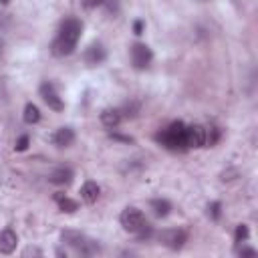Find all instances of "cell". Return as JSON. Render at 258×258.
Returning <instances> with one entry per match:
<instances>
[{"mask_svg":"<svg viewBox=\"0 0 258 258\" xmlns=\"http://www.w3.org/2000/svg\"><path fill=\"white\" fill-rule=\"evenodd\" d=\"M81 31H83V27H81V23L77 19L65 21L63 27H61V31H59V35H57V39L51 45L53 55L55 57H67V55H71L77 49Z\"/></svg>","mask_w":258,"mask_h":258,"instance_id":"cell-1","label":"cell"},{"mask_svg":"<svg viewBox=\"0 0 258 258\" xmlns=\"http://www.w3.org/2000/svg\"><path fill=\"white\" fill-rule=\"evenodd\" d=\"M61 240H63L67 246H71L75 252H79L81 256H95V254L99 252V244H97L95 240H91V238H87L85 234L75 232V230H65V232L61 234Z\"/></svg>","mask_w":258,"mask_h":258,"instance_id":"cell-2","label":"cell"},{"mask_svg":"<svg viewBox=\"0 0 258 258\" xmlns=\"http://www.w3.org/2000/svg\"><path fill=\"white\" fill-rule=\"evenodd\" d=\"M158 142L162 146H166L168 150H188L186 146V125L182 121L172 123L168 129L158 136Z\"/></svg>","mask_w":258,"mask_h":258,"instance_id":"cell-3","label":"cell"},{"mask_svg":"<svg viewBox=\"0 0 258 258\" xmlns=\"http://www.w3.org/2000/svg\"><path fill=\"white\" fill-rule=\"evenodd\" d=\"M119 220H121V226H123L127 232H132V234H138L140 230H144V228L148 226V220H146L144 212L138 210V208H125V210L121 212Z\"/></svg>","mask_w":258,"mask_h":258,"instance_id":"cell-4","label":"cell"},{"mask_svg":"<svg viewBox=\"0 0 258 258\" xmlns=\"http://www.w3.org/2000/svg\"><path fill=\"white\" fill-rule=\"evenodd\" d=\"M158 240L164 244V246H168V248H172V250H178V248H182L184 244H186V240H188V232L186 230H164V232H160L158 234Z\"/></svg>","mask_w":258,"mask_h":258,"instance_id":"cell-5","label":"cell"},{"mask_svg":"<svg viewBox=\"0 0 258 258\" xmlns=\"http://www.w3.org/2000/svg\"><path fill=\"white\" fill-rule=\"evenodd\" d=\"M152 59H154V53H152V49H150L148 45L138 43V45L132 47V63H134L136 69H146V67H150Z\"/></svg>","mask_w":258,"mask_h":258,"instance_id":"cell-6","label":"cell"},{"mask_svg":"<svg viewBox=\"0 0 258 258\" xmlns=\"http://www.w3.org/2000/svg\"><path fill=\"white\" fill-rule=\"evenodd\" d=\"M186 146L188 148H206V125L186 127Z\"/></svg>","mask_w":258,"mask_h":258,"instance_id":"cell-7","label":"cell"},{"mask_svg":"<svg viewBox=\"0 0 258 258\" xmlns=\"http://www.w3.org/2000/svg\"><path fill=\"white\" fill-rule=\"evenodd\" d=\"M41 97H43V101H45L53 111H63V109H65L63 99L59 97L55 85H51V83H43V85H41Z\"/></svg>","mask_w":258,"mask_h":258,"instance_id":"cell-8","label":"cell"},{"mask_svg":"<svg viewBox=\"0 0 258 258\" xmlns=\"http://www.w3.org/2000/svg\"><path fill=\"white\" fill-rule=\"evenodd\" d=\"M17 244H19V236L15 230L7 228L0 232V252L3 254H13L17 250Z\"/></svg>","mask_w":258,"mask_h":258,"instance_id":"cell-9","label":"cell"},{"mask_svg":"<svg viewBox=\"0 0 258 258\" xmlns=\"http://www.w3.org/2000/svg\"><path fill=\"white\" fill-rule=\"evenodd\" d=\"M73 142H75V132L71 127H61L53 136V144L57 148H69V146H73Z\"/></svg>","mask_w":258,"mask_h":258,"instance_id":"cell-10","label":"cell"},{"mask_svg":"<svg viewBox=\"0 0 258 258\" xmlns=\"http://www.w3.org/2000/svg\"><path fill=\"white\" fill-rule=\"evenodd\" d=\"M105 57H107V53H105V49H103L101 45H91V47L85 51V61H87L89 65H99V63L105 61Z\"/></svg>","mask_w":258,"mask_h":258,"instance_id":"cell-11","label":"cell"},{"mask_svg":"<svg viewBox=\"0 0 258 258\" xmlns=\"http://www.w3.org/2000/svg\"><path fill=\"white\" fill-rule=\"evenodd\" d=\"M99 192L101 190H99V186L95 182H85L81 186V198H83L85 204H95L97 198H99Z\"/></svg>","mask_w":258,"mask_h":258,"instance_id":"cell-12","label":"cell"},{"mask_svg":"<svg viewBox=\"0 0 258 258\" xmlns=\"http://www.w3.org/2000/svg\"><path fill=\"white\" fill-rule=\"evenodd\" d=\"M121 111H117V109H105L103 113H101V123L105 125V127H109V129H113V127H117L119 123H121Z\"/></svg>","mask_w":258,"mask_h":258,"instance_id":"cell-13","label":"cell"},{"mask_svg":"<svg viewBox=\"0 0 258 258\" xmlns=\"http://www.w3.org/2000/svg\"><path fill=\"white\" fill-rule=\"evenodd\" d=\"M49 180H51L53 184H57V186L71 184V180H73V170H69V168H59V170H55V172L49 176Z\"/></svg>","mask_w":258,"mask_h":258,"instance_id":"cell-14","label":"cell"},{"mask_svg":"<svg viewBox=\"0 0 258 258\" xmlns=\"http://www.w3.org/2000/svg\"><path fill=\"white\" fill-rule=\"evenodd\" d=\"M150 206H152L154 214H156V216H160V218L168 216V214H170V210H172V204H170L168 200H162V198L152 200V202H150Z\"/></svg>","mask_w":258,"mask_h":258,"instance_id":"cell-15","label":"cell"},{"mask_svg":"<svg viewBox=\"0 0 258 258\" xmlns=\"http://www.w3.org/2000/svg\"><path fill=\"white\" fill-rule=\"evenodd\" d=\"M55 202L59 204V208H61L63 212H77V210H79V204H77L75 200L63 196V194H57V196H55Z\"/></svg>","mask_w":258,"mask_h":258,"instance_id":"cell-16","label":"cell"},{"mask_svg":"<svg viewBox=\"0 0 258 258\" xmlns=\"http://www.w3.org/2000/svg\"><path fill=\"white\" fill-rule=\"evenodd\" d=\"M25 121H27V123H31V125L41 121V111H39V107H37V105L29 103V105L25 107Z\"/></svg>","mask_w":258,"mask_h":258,"instance_id":"cell-17","label":"cell"},{"mask_svg":"<svg viewBox=\"0 0 258 258\" xmlns=\"http://www.w3.org/2000/svg\"><path fill=\"white\" fill-rule=\"evenodd\" d=\"M248 236H250L248 226H246V224H240V226L236 228V242H244V240H248Z\"/></svg>","mask_w":258,"mask_h":258,"instance_id":"cell-18","label":"cell"},{"mask_svg":"<svg viewBox=\"0 0 258 258\" xmlns=\"http://www.w3.org/2000/svg\"><path fill=\"white\" fill-rule=\"evenodd\" d=\"M103 3H105V0H81V5H83V9H87V11H93V9L101 7Z\"/></svg>","mask_w":258,"mask_h":258,"instance_id":"cell-19","label":"cell"},{"mask_svg":"<svg viewBox=\"0 0 258 258\" xmlns=\"http://www.w3.org/2000/svg\"><path fill=\"white\" fill-rule=\"evenodd\" d=\"M208 214H210L214 220H218V218H220V204H218V202H214L212 206H208Z\"/></svg>","mask_w":258,"mask_h":258,"instance_id":"cell-20","label":"cell"},{"mask_svg":"<svg viewBox=\"0 0 258 258\" xmlns=\"http://www.w3.org/2000/svg\"><path fill=\"white\" fill-rule=\"evenodd\" d=\"M111 140H115V142H123V144H134V138H129V136H121V134H111Z\"/></svg>","mask_w":258,"mask_h":258,"instance_id":"cell-21","label":"cell"},{"mask_svg":"<svg viewBox=\"0 0 258 258\" xmlns=\"http://www.w3.org/2000/svg\"><path fill=\"white\" fill-rule=\"evenodd\" d=\"M29 148V136H23L19 142H17V152H25Z\"/></svg>","mask_w":258,"mask_h":258,"instance_id":"cell-22","label":"cell"},{"mask_svg":"<svg viewBox=\"0 0 258 258\" xmlns=\"http://www.w3.org/2000/svg\"><path fill=\"white\" fill-rule=\"evenodd\" d=\"M254 254H256L254 248H242V250H240V256H254Z\"/></svg>","mask_w":258,"mask_h":258,"instance_id":"cell-23","label":"cell"},{"mask_svg":"<svg viewBox=\"0 0 258 258\" xmlns=\"http://www.w3.org/2000/svg\"><path fill=\"white\" fill-rule=\"evenodd\" d=\"M134 29H136V35H142V31H144V23H142V21H138V23L134 25Z\"/></svg>","mask_w":258,"mask_h":258,"instance_id":"cell-24","label":"cell"},{"mask_svg":"<svg viewBox=\"0 0 258 258\" xmlns=\"http://www.w3.org/2000/svg\"><path fill=\"white\" fill-rule=\"evenodd\" d=\"M25 254H43V252L37 250V248H29V250H25Z\"/></svg>","mask_w":258,"mask_h":258,"instance_id":"cell-25","label":"cell"},{"mask_svg":"<svg viewBox=\"0 0 258 258\" xmlns=\"http://www.w3.org/2000/svg\"><path fill=\"white\" fill-rule=\"evenodd\" d=\"M0 5H9V0H0Z\"/></svg>","mask_w":258,"mask_h":258,"instance_id":"cell-26","label":"cell"}]
</instances>
